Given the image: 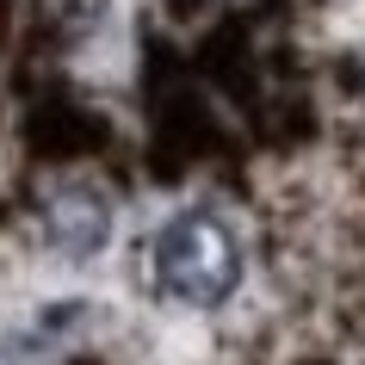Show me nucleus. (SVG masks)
I'll return each instance as SVG.
<instances>
[{
	"instance_id": "nucleus-1",
	"label": "nucleus",
	"mask_w": 365,
	"mask_h": 365,
	"mask_svg": "<svg viewBox=\"0 0 365 365\" xmlns=\"http://www.w3.org/2000/svg\"><path fill=\"white\" fill-rule=\"evenodd\" d=\"M155 285L173 304L217 309L242 285V242L217 211H180L155 235Z\"/></svg>"
},
{
	"instance_id": "nucleus-2",
	"label": "nucleus",
	"mask_w": 365,
	"mask_h": 365,
	"mask_svg": "<svg viewBox=\"0 0 365 365\" xmlns=\"http://www.w3.org/2000/svg\"><path fill=\"white\" fill-rule=\"evenodd\" d=\"M43 242H50L62 260H93V254L112 242V205H106L93 186H62V192L43 205Z\"/></svg>"
}]
</instances>
